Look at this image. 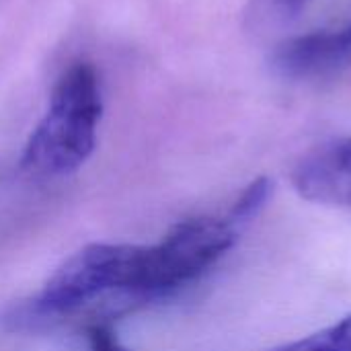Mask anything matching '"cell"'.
<instances>
[{
  "mask_svg": "<svg viewBox=\"0 0 351 351\" xmlns=\"http://www.w3.org/2000/svg\"><path fill=\"white\" fill-rule=\"evenodd\" d=\"M101 115L99 74L88 62H74L58 78L47 113L29 136L23 169L43 177L76 171L95 150Z\"/></svg>",
  "mask_w": 351,
  "mask_h": 351,
  "instance_id": "obj_1",
  "label": "cell"
},
{
  "mask_svg": "<svg viewBox=\"0 0 351 351\" xmlns=\"http://www.w3.org/2000/svg\"><path fill=\"white\" fill-rule=\"evenodd\" d=\"M142 263L144 247L88 245L51 276L35 308L41 315H68L107 292L140 296Z\"/></svg>",
  "mask_w": 351,
  "mask_h": 351,
  "instance_id": "obj_2",
  "label": "cell"
},
{
  "mask_svg": "<svg viewBox=\"0 0 351 351\" xmlns=\"http://www.w3.org/2000/svg\"><path fill=\"white\" fill-rule=\"evenodd\" d=\"M237 226L216 218L177 224L160 243L144 247L142 298H162L202 278L234 245Z\"/></svg>",
  "mask_w": 351,
  "mask_h": 351,
  "instance_id": "obj_3",
  "label": "cell"
},
{
  "mask_svg": "<svg viewBox=\"0 0 351 351\" xmlns=\"http://www.w3.org/2000/svg\"><path fill=\"white\" fill-rule=\"evenodd\" d=\"M271 66L294 80L323 78L346 70L351 66V21L333 31L286 39L274 51Z\"/></svg>",
  "mask_w": 351,
  "mask_h": 351,
  "instance_id": "obj_4",
  "label": "cell"
},
{
  "mask_svg": "<svg viewBox=\"0 0 351 351\" xmlns=\"http://www.w3.org/2000/svg\"><path fill=\"white\" fill-rule=\"evenodd\" d=\"M296 191L317 204L351 206V140H335L306 154L292 175Z\"/></svg>",
  "mask_w": 351,
  "mask_h": 351,
  "instance_id": "obj_5",
  "label": "cell"
},
{
  "mask_svg": "<svg viewBox=\"0 0 351 351\" xmlns=\"http://www.w3.org/2000/svg\"><path fill=\"white\" fill-rule=\"evenodd\" d=\"M271 351H351V317L300 341Z\"/></svg>",
  "mask_w": 351,
  "mask_h": 351,
  "instance_id": "obj_6",
  "label": "cell"
},
{
  "mask_svg": "<svg viewBox=\"0 0 351 351\" xmlns=\"http://www.w3.org/2000/svg\"><path fill=\"white\" fill-rule=\"evenodd\" d=\"M267 195H269V183L267 179H257L255 183H251L245 193L239 197V202L234 204L228 220L239 226V224H245L249 222L253 216H257V212L265 206L267 202Z\"/></svg>",
  "mask_w": 351,
  "mask_h": 351,
  "instance_id": "obj_7",
  "label": "cell"
},
{
  "mask_svg": "<svg viewBox=\"0 0 351 351\" xmlns=\"http://www.w3.org/2000/svg\"><path fill=\"white\" fill-rule=\"evenodd\" d=\"M86 339H88L90 351H130L117 339V333L107 323L90 325L86 331Z\"/></svg>",
  "mask_w": 351,
  "mask_h": 351,
  "instance_id": "obj_8",
  "label": "cell"
},
{
  "mask_svg": "<svg viewBox=\"0 0 351 351\" xmlns=\"http://www.w3.org/2000/svg\"><path fill=\"white\" fill-rule=\"evenodd\" d=\"M267 2L282 14H292V12H298L308 0H267Z\"/></svg>",
  "mask_w": 351,
  "mask_h": 351,
  "instance_id": "obj_9",
  "label": "cell"
}]
</instances>
